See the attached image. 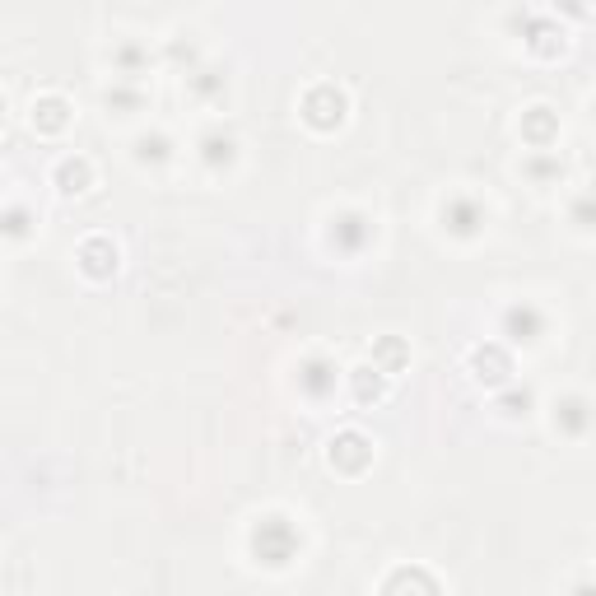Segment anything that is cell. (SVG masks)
Returning a JSON list of instances; mask_svg holds the SVG:
<instances>
[{"instance_id":"ba28073f","label":"cell","mask_w":596,"mask_h":596,"mask_svg":"<svg viewBox=\"0 0 596 596\" xmlns=\"http://www.w3.org/2000/svg\"><path fill=\"white\" fill-rule=\"evenodd\" d=\"M298 382H303V392H308L312 401H322L326 392H336V364H331V359H308L303 373H298Z\"/></svg>"},{"instance_id":"8fae6325","label":"cell","mask_w":596,"mask_h":596,"mask_svg":"<svg viewBox=\"0 0 596 596\" xmlns=\"http://www.w3.org/2000/svg\"><path fill=\"white\" fill-rule=\"evenodd\" d=\"M89 182H94L89 159H61V168H56V187L61 191H84Z\"/></svg>"},{"instance_id":"2e32d148","label":"cell","mask_w":596,"mask_h":596,"mask_svg":"<svg viewBox=\"0 0 596 596\" xmlns=\"http://www.w3.org/2000/svg\"><path fill=\"white\" fill-rule=\"evenodd\" d=\"M569 219H573V224H578L583 233H592V229H596V191H583V196L573 201Z\"/></svg>"},{"instance_id":"7c38bea8","label":"cell","mask_w":596,"mask_h":596,"mask_svg":"<svg viewBox=\"0 0 596 596\" xmlns=\"http://www.w3.org/2000/svg\"><path fill=\"white\" fill-rule=\"evenodd\" d=\"M112 56H117V75H126V80H136L140 70H145V61H149V52L145 47H136V42H122Z\"/></svg>"},{"instance_id":"30bf717a","label":"cell","mask_w":596,"mask_h":596,"mask_svg":"<svg viewBox=\"0 0 596 596\" xmlns=\"http://www.w3.org/2000/svg\"><path fill=\"white\" fill-rule=\"evenodd\" d=\"M471 368H475V378H485V368H494V382H508V373H513V364H508V354L499 345H480L471 354Z\"/></svg>"},{"instance_id":"4fadbf2b","label":"cell","mask_w":596,"mask_h":596,"mask_svg":"<svg viewBox=\"0 0 596 596\" xmlns=\"http://www.w3.org/2000/svg\"><path fill=\"white\" fill-rule=\"evenodd\" d=\"M136 159L140 163H168L173 159V140L168 136H140L136 140Z\"/></svg>"},{"instance_id":"ac0fdd59","label":"cell","mask_w":596,"mask_h":596,"mask_svg":"<svg viewBox=\"0 0 596 596\" xmlns=\"http://www.w3.org/2000/svg\"><path fill=\"white\" fill-rule=\"evenodd\" d=\"M578 596H596V583H578Z\"/></svg>"},{"instance_id":"6da1fadb","label":"cell","mask_w":596,"mask_h":596,"mask_svg":"<svg viewBox=\"0 0 596 596\" xmlns=\"http://www.w3.org/2000/svg\"><path fill=\"white\" fill-rule=\"evenodd\" d=\"M298 550H303V536H298V527L289 517L271 513L252 527V555H257V564H266V569H289L298 559Z\"/></svg>"},{"instance_id":"277c9868","label":"cell","mask_w":596,"mask_h":596,"mask_svg":"<svg viewBox=\"0 0 596 596\" xmlns=\"http://www.w3.org/2000/svg\"><path fill=\"white\" fill-rule=\"evenodd\" d=\"M503 336L513 340V345H541L550 336V317L536 303H513V308L503 312Z\"/></svg>"},{"instance_id":"5bb4252c","label":"cell","mask_w":596,"mask_h":596,"mask_svg":"<svg viewBox=\"0 0 596 596\" xmlns=\"http://www.w3.org/2000/svg\"><path fill=\"white\" fill-rule=\"evenodd\" d=\"M33 122H42L47 131L66 126V98H38V103H33Z\"/></svg>"},{"instance_id":"e0dca14e","label":"cell","mask_w":596,"mask_h":596,"mask_svg":"<svg viewBox=\"0 0 596 596\" xmlns=\"http://www.w3.org/2000/svg\"><path fill=\"white\" fill-rule=\"evenodd\" d=\"M527 173H531V177H541V182H545V177H564V163L545 154V159H527Z\"/></svg>"},{"instance_id":"3957f363","label":"cell","mask_w":596,"mask_h":596,"mask_svg":"<svg viewBox=\"0 0 596 596\" xmlns=\"http://www.w3.org/2000/svg\"><path fill=\"white\" fill-rule=\"evenodd\" d=\"M438 219H443V229L452 233V238H475V233L485 229L489 210L475 196H466V191H457V196H447L443 210H438Z\"/></svg>"},{"instance_id":"9c48e42d","label":"cell","mask_w":596,"mask_h":596,"mask_svg":"<svg viewBox=\"0 0 596 596\" xmlns=\"http://www.w3.org/2000/svg\"><path fill=\"white\" fill-rule=\"evenodd\" d=\"M80 261L89 275H108V271H117V247H112L108 238H89V243L80 247Z\"/></svg>"},{"instance_id":"5b68a950","label":"cell","mask_w":596,"mask_h":596,"mask_svg":"<svg viewBox=\"0 0 596 596\" xmlns=\"http://www.w3.org/2000/svg\"><path fill=\"white\" fill-rule=\"evenodd\" d=\"M592 424H596V406L587 396H559L555 401V434L583 438Z\"/></svg>"},{"instance_id":"9a60e30c","label":"cell","mask_w":596,"mask_h":596,"mask_svg":"<svg viewBox=\"0 0 596 596\" xmlns=\"http://www.w3.org/2000/svg\"><path fill=\"white\" fill-rule=\"evenodd\" d=\"M550 126H555L550 108H531V112H527V131H531V145H536V149L550 145Z\"/></svg>"},{"instance_id":"8992f818","label":"cell","mask_w":596,"mask_h":596,"mask_svg":"<svg viewBox=\"0 0 596 596\" xmlns=\"http://www.w3.org/2000/svg\"><path fill=\"white\" fill-rule=\"evenodd\" d=\"M201 159L210 163V168H233V159H238V140L224 131V126H215V131H205L201 136Z\"/></svg>"},{"instance_id":"7a4b0ae2","label":"cell","mask_w":596,"mask_h":596,"mask_svg":"<svg viewBox=\"0 0 596 596\" xmlns=\"http://www.w3.org/2000/svg\"><path fill=\"white\" fill-rule=\"evenodd\" d=\"M373 233H378V224H373L364 210H340V215H331L326 243L336 247V252H345V257H359V252L373 243Z\"/></svg>"},{"instance_id":"52a82bcc","label":"cell","mask_w":596,"mask_h":596,"mask_svg":"<svg viewBox=\"0 0 596 596\" xmlns=\"http://www.w3.org/2000/svg\"><path fill=\"white\" fill-rule=\"evenodd\" d=\"M373 457V447H368V438L364 434H340V438H331V466H345V471H359V466H364V461Z\"/></svg>"}]
</instances>
